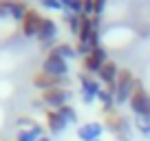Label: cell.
<instances>
[{
	"instance_id": "obj_27",
	"label": "cell",
	"mask_w": 150,
	"mask_h": 141,
	"mask_svg": "<svg viewBox=\"0 0 150 141\" xmlns=\"http://www.w3.org/2000/svg\"><path fill=\"white\" fill-rule=\"evenodd\" d=\"M146 119H148V121H150V108H148V115H146Z\"/></svg>"
},
{
	"instance_id": "obj_6",
	"label": "cell",
	"mask_w": 150,
	"mask_h": 141,
	"mask_svg": "<svg viewBox=\"0 0 150 141\" xmlns=\"http://www.w3.org/2000/svg\"><path fill=\"white\" fill-rule=\"evenodd\" d=\"M80 82H82V102H84V104H93L95 99H97L99 90H102L99 82L93 80L91 75H86V73L80 75Z\"/></svg>"
},
{
	"instance_id": "obj_3",
	"label": "cell",
	"mask_w": 150,
	"mask_h": 141,
	"mask_svg": "<svg viewBox=\"0 0 150 141\" xmlns=\"http://www.w3.org/2000/svg\"><path fill=\"white\" fill-rule=\"evenodd\" d=\"M33 86L40 90H49V88H66V77H55V75H49L44 70L35 73L33 75Z\"/></svg>"
},
{
	"instance_id": "obj_11",
	"label": "cell",
	"mask_w": 150,
	"mask_h": 141,
	"mask_svg": "<svg viewBox=\"0 0 150 141\" xmlns=\"http://www.w3.org/2000/svg\"><path fill=\"white\" fill-rule=\"evenodd\" d=\"M47 126H49V130H51V135H62L69 123L57 115V110H47Z\"/></svg>"
},
{
	"instance_id": "obj_2",
	"label": "cell",
	"mask_w": 150,
	"mask_h": 141,
	"mask_svg": "<svg viewBox=\"0 0 150 141\" xmlns=\"http://www.w3.org/2000/svg\"><path fill=\"white\" fill-rule=\"evenodd\" d=\"M42 20H44V16H40V11H38V9H29L27 16H24V20L20 22L22 33L27 35V38H33V35L38 38L40 27H42Z\"/></svg>"
},
{
	"instance_id": "obj_16",
	"label": "cell",
	"mask_w": 150,
	"mask_h": 141,
	"mask_svg": "<svg viewBox=\"0 0 150 141\" xmlns=\"http://www.w3.org/2000/svg\"><path fill=\"white\" fill-rule=\"evenodd\" d=\"M132 82H135V75H132V70L122 68V70H119V75H117V82H115V86H117V88H124V86H130Z\"/></svg>"
},
{
	"instance_id": "obj_17",
	"label": "cell",
	"mask_w": 150,
	"mask_h": 141,
	"mask_svg": "<svg viewBox=\"0 0 150 141\" xmlns=\"http://www.w3.org/2000/svg\"><path fill=\"white\" fill-rule=\"evenodd\" d=\"M57 115H60L66 123H75L77 121V113H75V108L69 106V104H66V106H60V108H57Z\"/></svg>"
},
{
	"instance_id": "obj_28",
	"label": "cell",
	"mask_w": 150,
	"mask_h": 141,
	"mask_svg": "<svg viewBox=\"0 0 150 141\" xmlns=\"http://www.w3.org/2000/svg\"><path fill=\"white\" fill-rule=\"evenodd\" d=\"M97 141H99V139H97Z\"/></svg>"
},
{
	"instance_id": "obj_8",
	"label": "cell",
	"mask_w": 150,
	"mask_h": 141,
	"mask_svg": "<svg viewBox=\"0 0 150 141\" xmlns=\"http://www.w3.org/2000/svg\"><path fill=\"white\" fill-rule=\"evenodd\" d=\"M106 62H108V51H106L104 47H99V49H95L88 57H84V70L99 73V68H102Z\"/></svg>"
},
{
	"instance_id": "obj_5",
	"label": "cell",
	"mask_w": 150,
	"mask_h": 141,
	"mask_svg": "<svg viewBox=\"0 0 150 141\" xmlns=\"http://www.w3.org/2000/svg\"><path fill=\"white\" fill-rule=\"evenodd\" d=\"M42 70L49 73V75H55V77H66V73H69V64H66V60H62V57L49 53V55L44 57V62H42Z\"/></svg>"
},
{
	"instance_id": "obj_9",
	"label": "cell",
	"mask_w": 150,
	"mask_h": 141,
	"mask_svg": "<svg viewBox=\"0 0 150 141\" xmlns=\"http://www.w3.org/2000/svg\"><path fill=\"white\" fill-rule=\"evenodd\" d=\"M102 132H104V126L97 123V121L84 123V126L77 128V137H80L82 141H97L99 137H102Z\"/></svg>"
},
{
	"instance_id": "obj_15",
	"label": "cell",
	"mask_w": 150,
	"mask_h": 141,
	"mask_svg": "<svg viewBox=\"0 0 150 141\" xmlns=\"http://www.w3.org/2000/svg\"><path fill=\"white\" fill-rule=\"evenodd\" d=\"M7 7H9V18L18 20V22H22L27 11H29V7L24 2H7Z\"/></svg>"
},
{
	"instance_id": "obj_25",
	"label": "cell",
	"mask_w": 150,
	"mask_h": 141,
	"mask_svg": "<svg viewBox=\"0 0 150 141\" xmlns=\"http://www.w3.org/2000/svg\"><path fill=\"white\" fill-rule=\"evenodd\" d=\"M2 18H9V7H7V2H0V20Z\"/></svg>"
},
{
	"instance_id": "obj_26",
	"label": "cell",
	"mask_w": 150,
	"mask_h": 141,
	"mask_svg": "<svg viewBox=\"0 0 150 141\" xmlns=\"http://www.w3.org/2000/svg\"><path fill=\"white\" fill-rule=\"evenodd\" d=\"M40 141H51V137H42V139H40Z\"/></svg>"
},
{
	"instance_id": "obj_7",
	"label": "cell",
	"mask_w": 150,
	"mask_h": 141,
	"mask_svg": "<svg viewBox=\"0 0 150 141\" xmlns=\"http://www.w3.org/2000/svg\"><path fill=\"white\" fill-rule=\"evenodd\" d=\"M55 38H57V24H55V20L44 18L42 20V27H40V33H38V40L42 42L44 49H49L53 42H55Z\"/></svg>"
},
{
	"instance_id": "obj_18",
	"label": "cell",
	"mask_w": 150,
	"mask_h": 141,
	"mask_svg": "<svg viewBox=\"0 0 150 141\" xmlns=\"http://www.w3.org/2000/svg\"><path fill=\"white\" fill-rule=\"evenodd\" d=\"M66 24H69V29H71V33H73V35H80L82 16H77V13H66Z\"/></svg>"
},
{
	"instance_id": "obj_14",
	"label": "cell",
	"mask_w": 150,
	"mask_h": 141,
	"mask_svg": "<svg viewBox=\"0 0 150 141\" xmlns=\"http://www.w3.org/2000/svg\"><path fill=\"white\" fill-rule=\"evenodd\" d=\"M49 53H53V55L62 57V60H71V57H75V55H77V51H75V49L71 47V44H66V42H62V44H55V47H53Z\"/></svg>"
},
{
	"instance_id": "obj_13",
	"label": "cell",
	"mask_w": 150,
	"mask_h": 141,
	"mask_svg": "<svg viewBox=\"0 0 150 141\" xmlns=\"http://www.w3.org/2000/svg\"><path fill=\"white\" fill-rule=\"evenodd\" d=\"M44 137V128L42 126H33L31 130H20L16 141H40Z\"/></svg>"
},
{
	"instance_id": "obj_1",
	"label": "cell",
	"mask_w": 150,
	"mask_h": 141,
	"mask_svg": "<svg viewBox=\"0 0 150 141\" xmlns=\"http://www.w3.org/2000/svg\"><path fill=\"white\" fill-rule=\"evenodd\" d=\"M40 99H42L44 106H49V108H60V106H66L71 99V90L69 88H49V90H42V95H40Z\"/></svg>"
},
{
	"instance_id": "obj_12",
	"label": "cell",
	"mask_w": 150,
	"mask_h": 141,
	"mask_svg": "<svg viewBox=\"0 0 150 141\" xmlns=\"http://www.w3.org/2000/svg\"><path fill=\"white\" fill-rule=\"evenodd\" d=\"M115 90H117V86L112 84V86L102 88V90H99V95H97V99L102 102V106H104V110H106V113H110L112 106H115Z\"/></svg>"
},
{
	"instance_id": "obj_21",
	"label": "cell",
	"mask_w": 150,
	"mask_h": 141,
	"mask_svg": "<svg viewBox=\"0 0 150 141\" xmlns=\"http://www.w3.org/2000/svg\"><path fill=\"white\" fill-rule=\"evenodd\" d=\"M137 128H139V132H141V135L150 137V121H148L146 117H139V119H137Z\"/></svg>"
},
{
	"instance_id": "obj_4",
	"label": "cell",
	"mask_w": 150,
	"mask_h": 141,
	"mask_svg": "<svg viewBox=\"0 0 150 141\" xmlns=\"http://www.w3.org/2000/svg\"><path fill=\"white\" fill-rule=\"evenodd\" d=\"M130 108H132V113H135L137 117H146V115H148L150 95H148V90H146L144 86H139V88L132 93V97H130Z\"/></svg>"
},
{
	"instance_id": "obj_10",
	"label": "cell",
	"mask_w": 150,
	"mask_h": 141,
	"mask_svg": "<svg viewBox=\"0 0 150 141\" xmlns=\"http://www.w3.org/2000/svg\"><path fill=\"white\" fill-rule=\"evenodd\" d=\"M99 80L104 82V84H108V86H112L115 84V82H117V75H119V68H117V64H115V62H110L108 60L106 64L102 66V68H99Z\"/></svg>"
},
{
	"instance_id": "obj_20",
	"label": "cell",
	"mask_w": 150,
	"mask_h": 141,
	"mask_svg": "<svg viewBox=\"0 0 150 141\" xmlns=\"http://www.w3.org/2000/svg\"><path fill=\"white\" fill-rule=\"evenodd\" d=\"M42 7L51 11H64V0H42Z\"/></svg>"
},
{
	"instance_id": "obj_19",
	"label": "cell",
	"mask_w": 150,
	"mask_h": 141,
	"mask_svg": "<svg viewBox=\"0 0 150 141\" xmlns=\"http://www.w3.org/2000/svg\"><path fill=\"white\" fill-rule=\"evenodd\" d=\"M64 11L66 13L82 16V11H84V0H64Z\"/></svg>"
},
{
	"instance_id": "obj_23",
	"label": "cell",
	"mask_w": 150,
	"mask_h": 141,
	"mask_svg": "<svg viewBox=\"0 0 150 141\" xmlns=\"http://www.w3.org/2000/svg\"><path fill=\"white\" fill-rule=\"evenodd\" d=\"M93 9H95V0H84V11H82V16H93Z\"/></svg>"
},
{
	"instance_id": "obj_24",
	"label": "cell",
	"mask_w": 150,
	"mask_h": 141,
	"mask_svg": "<svg viewBox=\"0 0 150 141\" xmlns=\"http://www.w3.org/2000/svg\"><path fill=\"white\" fill-rule=\"evenodd\" d=\"M104 9H106V2L104 0H95V9H93V16H102Z\"/></svg>"
},
{
	"instance_id": "obj_22",
	"label": "cell",
	"mask_w": 150,
	"mask_h": 141,
	"mask_svg": "<svg viewBox=\"0 0 150 141\" xmlns=\"http://www.w3.org/2000/svg\"><path fill=\"white\" fill-rule=\"evenodd\" d=\"M16 123H18V126H22V130H31L33 126H38V123H35V121H31L29 117H20Z\"/></svg>"
}]
</instances>
